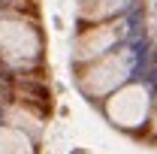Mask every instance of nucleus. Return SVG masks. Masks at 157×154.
<instances>
[{"label": "nucleus", "mask_w": 157, "mask_h": 154, "mask_svg": "<svg viewBox=\"0 0 157 154\" xmlns=\"http://www.w3.org/2000/svg\"><path fill=\"white\" fill-rule=\"evenodd\" d=\"M130 67H133L130 52H106L103 58L91 60L82 70L78 85L88 97H106L124 85V79L130 76Z\"/></svg>", "instance_id": "f257e3e1"}, {"label": "nucleus", "mask_w": 157, "mask_h": 154, "mask_svg": "<svg viewBox=\"0 0 157 154\" xmlns=\"http://www.w3.org/2000/svg\"><path fill=\"white\" fill-rule=\"evenodd\" d=\"M42 52V39L36 27L21 18H0V58L12 67L33 64Z\"/></svg>", "instance_id": "f03ea898"}, {"label": "nucleus", "mask_w": 157, "mask_h": 154, "mask_svg": "<svg viewBox=\"0 0 157 154\" xmlns=\"http://www.w3.org/2000/svg\"><path fill=\"white\" fill-rule=\"evenodd\" d=\"M148 109H151V97H148L145 85H121L106 100V115L121 130L142 127L148 118Z\"/></svg>", "instance_id": "7ed1b4c3"}, {"label": "nucleus", "mask_w": 157, "mask_h": 154, "mask_svg": "<svg viewBox=\"0 0 157 154\" xmlns=\"http://www.w3.org/2000/svg\"><path fill=\"white\" fill-rule=\"evenodd\" d=\"M124 33V24H118V21H100L94 27H88L85 33H78L76 39V60H97L103 58L106 52H112L118 45V39Z\"/></svg>", "instance_id": "20e7f679"}, {"label": "nucleus", "mask_w": 157, "mask_h": 154, "mask_svg": "<svg viewBox=\"0 0 157 154\" xmlns=\"http://www.w3.org/2000/svg\"><path fill=\"white\" fill-rule=\"evenodd\" d=\"M130 0H78V18L82 21H106L127 9Z\"/></svg>", "instance_id": "39448f33"}, {"label": "nucleus", "mask_w": 157, "mask_h": 154, "mask_svg": "<svg viewBox=\"0 0 157 154\" xmlns=\"http://www.w3.org/2000/svg\"><path fill=\"white\" fill-rule=\"evenodd\" d=\"M0 154H33V139L21 127L0 124Z\"/></svg>", "instance_id": "423d86ee"}, {"label": "nucleus", "mask_w": 157, "mask_h": 154, "mask_svg": "<svg viewBox=\"0 0 157 154\" xmlns=\"http://www.w3.org/2000/svg\"><path fill=\"white\" fill-rule=\"evenodd\" d=\"M151 124H154V133H157V103H154V121Z\"/></svg>", "instance_id": "0eeeda50"}]
</instances>
